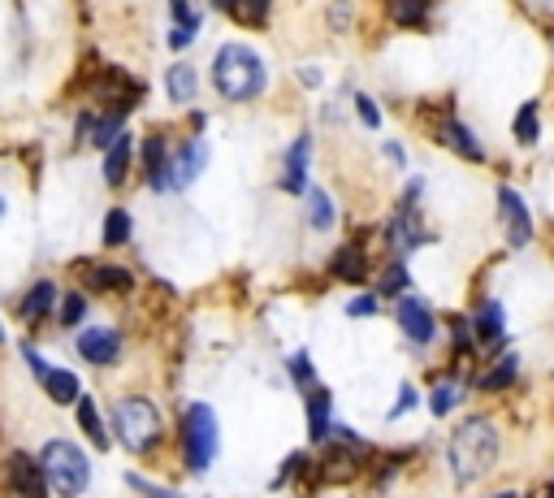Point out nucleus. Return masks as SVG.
<instances>
[{
  "mask_svg": "<svg viewBox=\"0 0 554 498\" xmlns=\"http://www.w3.org/2000/svg\"><path fill=\"white\" fill-rule=\"evenodd\" d=\"M308 434L312 442H325L329 434V390H308Z\"/></svg>",
  "mask_w": 554,
  "mask_h": 498,
  "instance_id": "20",
  "label": "nucleus"
},
{
  "mask_svg": "<svg viewBox=\"0 0 554 498\" xmlns=\"http://www.w3.org/2000/svg\"><path fill=\"white\" fill-rule=\"evenodd\" d=\"M386 156H390L394 165H403V148H399V143H386Z\"/></svg>",
  "mask_w": 554,
  "mask_h": 498,
  "instance_id": "39",
  "label": "nucleus"
},
{
  "mask_svg": "<svg viewBox=\"0 0 554 498\" xmlns=\"http://www.w3.org/2000/svg\"><path fill=\"white\" fill-rule=\"evenodd\" d=\"M169 9H174V18H178V31H200V13H195L187 0H169Z\"/></svg>",
  "mask_w": 554,
  "mask_h": 498,
  "instance_id": "30",
  "label": "nucleus"
},
{
  "mask_svg": "<svg viewBox=\"0 0 554 498\" xmlns=\"http://www.w3.org/2000/svg\"><path fill=\"white\" fill-rule=\"evenodd\" d=\"M507 325H503V304L498 299H485V308L477 312V343L481 347H503Z\"/></svg>",
  "mask_w": 554,
  "mask_h": 498,
  "instance_id": "12",
  "label": "nucleus"
},
{
  "mask_svg": "<svg viewBox=\"0 0 554 498\" xmlns=\"http://www.w3.org/2000/svg\"><path fill=\"white\" fill-rule=\"evenodd\" d=\"M494 460H498V429L485 416H468L451 434V442H446V464H451L459 486L481 481L494 468Z\"/></svg>",
  "mask_w": 554,
  "mask_h": 498,
  "instance_id": "1",
  "label": "nucleus"
},
{
  "mask_svg": "<svg viewBox=\"0 0 554 498\" xmlns=\"http://www.w3.org/2000/svg\"><path fill=\"white\" fill-rule=\"evenodd\" d=\"M143 165H148V182L156 191H169V143L161 135H152L143 143Z\"/></svg>",
  "mask_w": 554,
  "mask_h": 498,
  "instance_id": "13",
  "label": "nucleus"
},
{
  "mask_svg": "<svg viewBox=\"0 0 554 498\" xmlns=\"http://www.w3.org/2000/svg\"><path fill=\"white\" fill-rule=\"evenodd\" d=\"M52 304H57V286H52V282H35L31 286V291H26V299H22V321H44L48 317V312H52Z\"/></svg>",
  "mask_w": 554,
  "mask_h": 498,
  "instance_id": "15",
  "label": "nucleus"
},
{
  "mask_svg": "<svg viewBox=\"0 0 554 498\" xmlns=\"http://www.w3.org/2000/svg\"><path fill=\"white\" fill-rule=\"evenodd\" d=\"M0 217H5V200H0Z\"/></svg>",
  "mask_w": 554,
  "mask_h": 498,
  "instance_id": "42",
  "label": "nucleus"
},
{
  "mask_svg": "<svg viewBox=\"0 0 554 498\" xmlns=\"http://www.w3.org/2000/svg\"><path fill=\"white\" fill-rule=\"evenodd\" d=\"M130 148H135V143H130L126 130L109 143V156H104V182H109V187H122V182H126V174H130Z\"/></svg>",
  "mask_w": 554,
  "mask_h": 498,
  "instance_id": "14",
  "label": "nucleus"
},
{
  "mask_svg": "<svg viewBox=\"0 0 554 498\" xmlns=\"http://www.w3.org/2000/svg\"><path fill=\"white\" fill-rule=\"evenodd\" d=\"M191 39H195L191 31H169V48H187Z\"/></svg>",
  "mask_w": 554,
  "mask_h": 498,
  "instance_id": "38",
  "label": "nucleus"
},
{
  "mask_svg": "<svg viewBox=\"0 0 554 498\" xmlns=\"http://www.w3.org/2000/svg\"><path fill=\"white\" fill-rule=\"evenodd\" d=\"M290 377H295V386L308 395L312 390V356L308 351H299V356H290Z\"/></svg>",
  "mask_w": 554,
  "mask_h": 498,
  "instance_id": "29",
  "label": "nucleus"
},
{
  "mask_svg": "<svg viewBox=\"0 0 554 498\" xmlns=\"http://www.w3.org/2000/svg\"><path fill=\"white\" fill-rule=\"evenodd\" d=\"M234 13L247 22H265V13H269V0H234Z\"/></svg>",
  "mask_w": 554,
  "mask_h": 498,
  "instance_id": "31",
  "label": "nucleus"
},
{
  "mask_svg": "<svg viewBox=\"0 0 554 498\" xmlns=\"http://www.w3.org/2000/svg\"><path fill=\"white\" fill-rule=\"evenodd\" d=\"M83 312H87L83 295H65V304H61V321L65 325H78V321H83Z\"/></svg>",
  "mask_w": 554,
  "mask_h": 498,
  "instance_id": "32",
  "label": "nucleus"
},
{
  "mask_svg": "<svg viewBox=\"0 0 554 498\" xmlns=\"http://www.w3.org/2000/svg\"><path fill=\"white\" fill-rule=\"evenodd\" d=\"M429 13V0H394V22L399 26H420Z\"/></svg>",
  "mask_w": 554,
  "mask_h": 498,
  "instance_id": "27",
  "label": "nucleus"
},
{
  "mask_svg": "<svg viewBox=\"0 0 554 498\" xmlns=\"http://www.w3.org/2000/svg\"><path fill=\"white\" fill-rule=\"evenodd\" d=\"M498 213H503V230H507L511 247H529L533 243V213H529V204H524L520 191L498 187Z\"/></svg>",
  "mask_w": 554,
  "mask_h": 498,
  "instance_id": "6",
  "label": "nucleus"
},
{
  "mask_svg": "<svg viewBox=\"0 0 554 498\" xmlns=\"http://www.w3.org/2000/svg\"><path fill=\"white\" fill-rule=\"evenodd\" d=\"M412 408H416V386H403L399 390V403H394L390 416H403V412H412Z\"/></svg>",
  "mask_w": 554,
  "mask_h": 498,
  "instance_id": "37",
  "label": "nucleus"
},
{
  "mask_svg": "<svg viewBox=\"0 0 554 498\" xmlns=\"http://www.w3.org/2000/svg\"><path fill=\"white\" fill-rule=\"evenodd\" d=\"M459 395H464V390H459L455 382H442L438 390H433V399H429V408H433V416H446L459 403Z\"/></svg>",
  "mask_w": 554,
  "mask_h": 498,
  "instance_id": "28",
  "label": "nucleus"
},
{
  "mask_svg": "<svg viewBox=\"0 0 554 498\" xmlns=\"http://www.w3.org/2000/svg\"><path fill=\"white\" fill-rule=\"evenodd\" d=\"M399 330L412 338L416 347H429L433 338H438V321H433V312H429L425 299H416V295L399 299Z\"/></svg>",
  "mask_w": 554,
  "mask_h": 498,
  "instance_id": "7",
  "label": "nucleus"
},
{
  "mask_svg": "<svg viewBox=\"0 0 554 498\" xmlns=\"http://www.w3.org/2000/svg\"><path fill=\"white\" fill-rule=\"evenodd\" d=\"M516 377H520V356H516V351H507V356L498 360L494 369L481 377V390H490V395H498V390L516 386Z\"/></svg>",
  "mask_w": 554,
  "mask_h": 498,
  "instance_id": "19",
  "label": "nucleus"
},
{
  "mask_svg": "<svg viewBox=\"0 0 554 498\" xmlns=\"http://www.w3.org/2000/svg\"><path fill=\"white\" fill-rule=\"evenodd\" d=\"M308 156H312V135H299L295 143H290V152H286V174H282V187L286 191H308Z\"/></svg>",
  "mask_w": 554,
  "mask_h": 498,
  "instance_id": "11",
  "label": "nucleus"
},
{
  "mask_svg": "<svg viewBox=\"0 0 554 498\" xmlns=\"http://www.w3.org/2000/svg\"><path fill=\"white\" fill-rule=\"evenodd\" d=\"M195 87H200V78H195V70H191L187 61L169 65V74H165L169 100H174V104H191V100H195Z\"/></svg>",
  "mask_w": 554,
  "mask_h": 498,
  "instance_id": "16",
  "label": "nucleus"
},
{
  "mask_svg": "<svg viewBox=\"0 0 554 498\" xmlns=\"http://www.w3.org/2000/svg\"><path fill=\"white\" fill-rule=\"evenodd\" d=\"M113 429L122 438V447L143 455L161 442V412H156L152 399H122L113 408Z\"/></svg>",
  "mask_w": 554,
  "mask_h": 498,
  "instance_id": "4",
  "label": "nucleus"
},
{
  "mask_svg": "<svg viewBox=\"0 0 554 498\" xmlns=\"http://www.w3.org/2000/svg\"><path fill=\"white\" fill-rule=\"evenodd\" d=\"M204 165H208V148H204V139H191V143H182V152L178 156H169V187H191L195 178L204 174Z\"/></svg>",
  "mask_w": 554,
  "mask_h": 498,
  "instance_id": "8",
  "label": "nucleus"
},
{
  "mask_svg": "<svg viewBox=\"0 0 554 498\" xmlns=\"http://www.w3.org/2000/svg\"><path fill=\"white\" fill-rule=\"evenodd\" d=\"M39 382H44L52 403H78V395H83V390H78V377L70 369H52V364H48V373L39 377Z\"/></svg>",
  "mask_w": 554,
  "mask_h": 498,
  "instance_id": "17",
  "label": "nucleus"
},
{
  "mask_svg": "<svg viewBox=\"0 0 554 498\" xmlns=\"http://www.w3.org/2000/svg\"><path fill=\"white\" fill-rule=\"evenodd\" d=\"M0 343H5V330H0Z\"/></svg>",
  "mask_w": 554,
  "mask_h": 498,
  "instance_id": "43",
  "label": "nucleus"
},
{
  "mask_svg": "<svg viewBox=\"0 0 554 498\" xmlns=\"http://www.w3.org/2000/svg\"><path fill=\"white\" fill-rule=\"evenodd\" d=\"M91 286H96V291H126L130 273L117 269V265H96V269H91Z\"/></svg>",
  "mask_w": 554,
  "mask_h": 498,
  "instance_id": "25",
  "label": "nucleus"
},
{
  "mask_svg": "<svg viewBox=\"0 0 554 498\" xmlns=\"http://www.w3.org/2000/svg\"><path fill=\"white\" fill-rule=\"evenodd\" d=\"M308 221H312L316 230H329V226H334V204H329V195H325L321 187L308 191Z\"/></svg>",
  "mask_w": 554,
  "mask_h": 498,
  "instance_id": "24",
  "label": "nucleus"
},
{
  "mask_svg": "<svg viewBox=\"0 0 554 498\" xmlns=\"http://www.w3.org/2000/svg\"><path fill=\"white\" fill-rule=\"evenodd\" d=\"M182 434H187V464L195 473H208V464L217 460V442H221L213 408L208 403H191L187 416H182Z\"/></svg>",
  "mask_w": 554,
  "mask_h": 498,
  "instance_id": "5",
  "label": "nucleus"
},
{
  "mask_svg": "<svg viewBox=\"0 0 554 498\" xmlns=\"http://www.w3.org/2000/svg\"><path fill=\"white\" fill-rule=\"evenodd\" d=\"M511 135H516V143H524V148H533L537 135H542V126H537V104H524V109L516 113V126H511Z\"/></svg>",
  "mask_w": 554,
  "mask_h": 498,
  "instance_id": "23",
  "label": "nucleus"
},
{
  "mask_svg": "<svg viewBox=\"0 0 554 498\" xmlns=\"http://www.w3.org/2000/svg\"><path fill=\"white\" fill-rule=\"evenodd\" d=\"M438 139H442V143H446V148H451V152L468 156V161H481V156H485V152H481V143L472 139V130H468L464 122H446Z\"/></svg>",
  "mask_w": 554,
  "mask_h": 498,
  "instance_id": "18",
  "label": "nucleus"
},
{
  "mask_svg": "<svg viewBox=\"0 0 554 498\" xmlns=\"http://www.w3.org/2000/svg\"><path fill=\"white\" fill-rule=\"evenodd\" d=\"M334 278H347V282H364V252H360V243H351V247H342V252L334 256Z\"/></svg>",
  "mask_w": 554,
  "mask_h": 498,
  "instance_id": "21",
  "label": "nucleus"
},
{
  "mask_svg": "<svg viewBox=\"0 0 554 498\" xmlns=\"http://www.w3.org/2000/svg\"><path fill=\"white\" fill-rule=\"evenodd\" d=\"M403 286H407V269L403 265H390V273L381 278V295H399Z\"/></svg>",
  "mask_w": 554,
  "mask_h": 498,
  "instance_id": "33",
  "label": "nucleus"
},
{
  "mask_svg": "<svg viewBox=\"0 0 554 498\" xmlns=\"http://www.w3.org/2000/svg\"><path fill=\"white\" fill-rule=\"evenodd\" d=\"M494 498H516V494H511V490H507V494H494Z\"/></svg>",
  "mask_w": 554,
  "mask_h": 498,
  "instance_id": "41",
  "label": "nucleus"
},
{
  "mask_svg": "<svg viewBox=\"0 0 554 498\" xmlns=\"http://www.w3.org/2000/svg\"><path fill=\"white\" fill-rule=\"evenodd\" d=\"M126 239H130V213H126V208H113V213L104 217V243L117 247Z\"/></svg>",
  "mask_w": 554,
  "mask_h": 498,
  "instance_id": "26",
  "label": "nucleus"
},
{
  "mask_svg": "<svg viewBox=\"0 0 554 498\" xmlns=\"http://www.w3.org/2000/svg\"><path fill=\"white\" fill-rule=\"evenodd\" d=\"M213 5H217V9H230V13H234V0H213Z\"/></svg>",
  "mask_w": 554,
  "mask_h": 498,
  "instance_id": "40",
  "label": "nucleus"
},
{
  "mask_svg": "<svg viewBox=\"0 0 554 498\" xmlns=\"http://www.w3.org/2000/svg\"><path fill=\"white\" fill-rule=\"evenodd\" d=\"M355 113H360L364 117V126H381V113H377V104L373 100H368V96H355Z\"/></svg>",
  "mask_w": 554,
  "mask_h": 498,
  "instance_id": "34",
  "label": "nucleus"
},
{
  "mask_svg": "<svg viewBox=\"0 0 554 498\" xmlns=\"http://www.w3.org/2000/svg\"><path fill=\"white\" fill-rule=\"evenodd\" d=\"M213 83L226 100H256L265 91L269 74H265V61H260L256 48L247 44H226L213 61Z\"/></svg>",
  "mask_w": 554,
  "mask_h": 498,
  "instance_id": "2",
  "label": "nucleus"
},
{
  "mask_svg": "<svg viewBox=\"0 0 554 498\" xmlns=\"http://www.w3.org/2000/svg\"><path fill=\"white\" fill-rule=\"evenodd\" d=\"M373 312H377L373 295H360V299H351V304H347V317H373Z\"/></svg>",
  "mask_w": 554,
  "mask_h": 498,
  "instance_id": "35",
  "label": "nucleus"
},
{
  "mask_svg": "<svg viewBox=\"0 0 554 498\" xmlns=\"http://www.w3.org/2000/svg\"><path fill=\"white\" fill-rule=\"evenodd\" d=\"M130 486H135L139 494H148V498H178L174 490H156V486H148V481H143L139 473H130Z\"/></svg>",
  "mask_w": 554,
  "mask_h": 498,
  "instance_id": "36",
  "label": "nucleus"
},
{
  "mask_svg": "<svg viewBox=\"0 0 554 498\" xmlns=\"http://www.w3.org/2000/svg\"><path fill=\"white\" fill-rule=\"evenodd\" d=\"M9 481L13 490H18L22 498H48V481H44V468H39L31 455H13L9 460Z\"/></svg>",
  "mask_w": 554,
  "mask_h": 498,
  "instance_id": "10",
  "label": "nucleus"
},
{
  "mask_svg": "<svg viewBox=\"0 0 554 498\" xmlns=\"http://www.w3.org/2000/svg\"><path fill=\"white\" fill-rule=\"evenodd\" d=\"M78 356L87 364H117V356H122V338H117V330H104V325L83 330L78 334Z\"/></svg>",
  "mask_w": 554,
  "mask_h": 498,
  "instance_id": "9",
  "label": "nucleus"
},
{
  "mask_svg": "<svg viewBox=\"0 0 554 498\" xmlns=\"http://www.w3.org/2000/svg\"><path fill=\"white\" fill-rule=\"evenodd\" d=\"M39 468H44V481H48V490H57L61 498H78L87 490V481H91V464H87V455L74 447V442H65V438H52L44 455H39Z\"/></svg>",
  "mask_w": 554,
  "mask_h": 498,
  "instance_id": "3",
  "label": "nucleus"
},
{
  "mask_svg": "<svg viewBox=\"0 0 554 498\" xmlns=\"http://www.w3.org/2000/svg\"><path fill=\"white\" fill-rule=\"evenodd\" d=\"M78 425H83V434H87L91 442H96L100 451L109 447V429H104L100 412H96V403H91V399H83V395H78Z\"/></svg>",
  "mask_w": 554,
  "mask_h": 498,
  "instance_id": "22",
  "label": "nucleus"
}]
</instances>
